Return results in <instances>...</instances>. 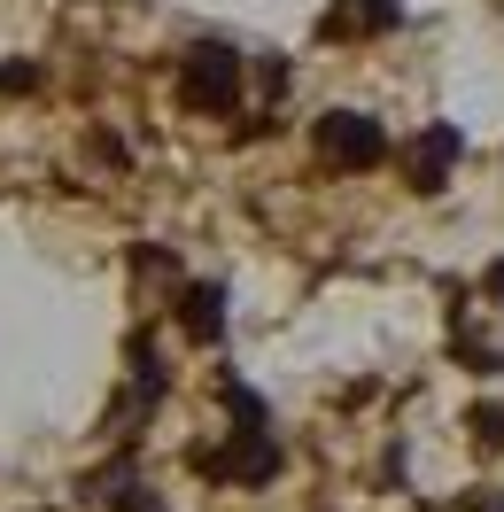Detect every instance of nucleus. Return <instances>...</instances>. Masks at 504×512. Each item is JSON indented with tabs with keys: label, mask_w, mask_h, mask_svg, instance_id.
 <instances>
[{
	"label": "nucleus",
	"mask_w": 504,
	"mask_h": 512,
	"mask_svg": "<svg viewBox=\"0 0 504 512\" xmlns=\"http://www.w3.org/2000/svg\"><path fill=\"white\" fill-rule=\"evenodd\" d=\"M179 109L187 117H233L241 109V55L225 39H202L179 55Z\"/></svg>",
	"instance_id": "obj_1"
},
{
	"label": "nucleus",
	"mask_w": 504,
	"mask_h": 512,
	"mask_svg": "<svg viewBox=\"0 0 504 512\" xmlns=\"http://www.w3.org/2000/svg\"><path fill=\"white\" fill-rule=\"evenodd\" d=\"M187 466H194V474H210V481H233V489H264V481H280L287 458H280V435H272V427H233L218 450L194 443Z\"/></svg>",
	"instance_id": "obj_2"
},
{
	"label": "nucleus",
	"mask_w": 504,
	"mask_h": 512,
	"mask_svg": "<svg viewBox=\"0 0 504 512\" xmlns=\"http://www.w3.org/2000/svg\"><path fill=\"white\" fill-rule=\"evenodd\" d=\"M311 140L334 171H380V163H388V132H380V117H365V109H326Z\"/></svg>",
	"instance_id": "obj_3"
},
{
	"label": "nucleus",
	"mask_w": 504,
	"mask_h": 512,
	"mask_svg": "<svg viewBox=\"0 0 504 512\" xmlns=\"http://www.w3.org/2000/svg\"><path fill=\"white\" fill-rule=\"evenodd\" d=\"M458 156H466V132H458V125H427L404 148V187L411 194H442V187H450V171H458Z\"/></svg>",
	"instance_id": "obj_4"
},
{
	"label": "nucleus",
	"mask_w": 504,
	"mask_h": 512,
	"mask_svg": "<svg viewBox=\"0 0 504 512\" xmlns=\"http://www.w3.org/2000/svg\"><path fill=\"white\" fill-rule=\"evenodd\" d=\"M396 24H404L396 0H334V8L318 16V39L342 47V39H380V32H396Z\"/></svg>",
	"instance_id": "obj_5"
},
{
	"label": "nucleus",
	"mask_w": 504,
	"mask_h": 512,
	"mask_svg": "<svg viewBox=\"0 0 504 512\" xmlns=\"http://www.w3.org/2000/svg\"><path fill=\"white\" fill-rule=\"evenodd\" d=\"M179 326H187V342H225V288L218 280H194V288H179Z\"/></svg>",
	"instance_id": "obj_6"
},
{
	"label": "nucleus",
	"mask_w": 504,
	"mask_h": 512,
	"mask_svg": "<svg viewBox=\"0 0 504 512\" xmlns=\"http://www.w3.org/2000/svg\"><path fill=\"white\" fill-rule=\"evenodd\" d=\"M225 388V412H233V427H272V412H264V396L256 388H241V381H218Z\"/></svg>",
	"instance_id": "obj_7"
},
{
	"label": "nucleus",
	"mask_w": 504,
	"mask_h": 512,
	"mask_svg": "<svg viewBox=\"0 0 504 512\" xmlns=\"http://www.w3.org/2000/svg\"><path fill=\"white\" fill-rule=\"evenodd\" d=\"M466 435H473V450H504V404H473Z\"/></svg>",
	"instance_id": "obj_8"
},
{
	"label": "nucleus",
	"mask_w": 504,
	"mask_h": 512,
	"mask_svg": "<svg viewBox=\"0 0 504 512\" xmlns=\"http://www.w3.org/2000/svg\"><path fill=\"white\" fill-rule=\"evenodd\" d=\"M109 512H163V497H156L140 474H125L117 489H109Z\"/></svg>",
	"instance_id": "obj_9"
},
{
	"label": "nucleus",
	"mask_w": 504,
	"mask_h": 512,
	"mask_svg": "<svg viewBox=\"0 0 504 512\" xmlns=\"http://www.w3.org/2000/svg\"><path fill=\"white\" fill-rule=\"evenodd\" d=\"M458 365H466V373H504V357L489 350V342H458Z\"/></svg>",
	"instance_id": "obj_10"
},
{
	"label": "nucleus",
	"mask_w": 504,
	"mask_h": 512,
	"mask_svg": "<svg viewBox=\"0 0 504 512\" xmlns=\"http://www.w3.org/2000/svg\"><path fill=\"white\" fill-rule=\"evenodd\" d=\"M39 86V63H0V94H32Z\"/></svg>",
	"instance_id": "obj_11"
},
{
	"label": "nucleus",
	"mask_w": 504,
	"mask_h": 512,
	"mask_svg": "<svg viewBox=\"0 0 504 512\" xmlns=\"http://www.w3.org/2000/svg\"><path fill=\"white\" fill-rule=\"evenodd\" d=\"M458 512H504V489H466V497H458Z\"/></svg>",
	"instance_id": "obj_12"
},
{
	"label": "nucleus",
	"mask_w": 504,
	"mask_h": 512,
	"mask_svg": "<svg viewBox=\"0 0 504 512\" xmlns=\"http://www.w3.org/2000/svg\"><path fill=\"white\" fill-rule=\"evenodd\" d=\"M481 295H504V256L489 264V272H481Z\"/></svg>",
	"instance_id": "obj_13"
}]
</instances>
